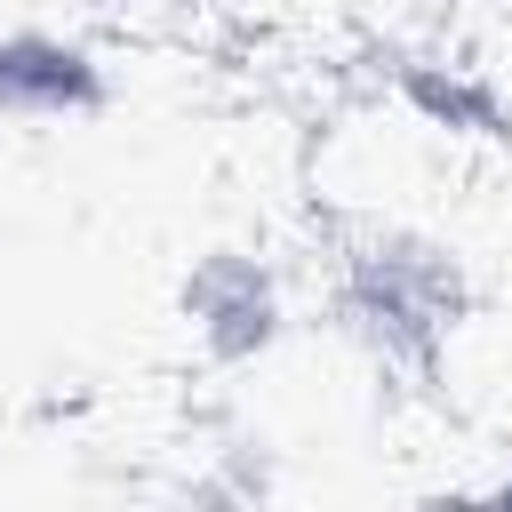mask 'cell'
Here are the masks:
<instances>
[{
  "label": "cell",
  "mask_w": 512,
  "mask_h": 512,
  "mask_svg": "<svg viewBox=\"0 0 512 512\" xmlns=\"http://www.w3.org/2000/svg\"><path fill=\"white\" fill-rule=\"evenodd\" d=\"M200 16L232 24V32H256V40H304V48H328L344 32H368L384 24L392 0H192Z\"/></svg>",
  "instance_id": "1"
}]
</instances>
